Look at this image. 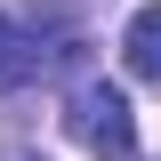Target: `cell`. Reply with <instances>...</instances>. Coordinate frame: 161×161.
<instances>
[{
	"label": "cell",
	"instance_id": "2",
	"mask_svg": "<svg viewBox=\"0 0 161 161\" xmlns=\"http://www.w3.org/2000/svg\"><path fill=\"white\" fill-rule=\"evenodd\" d=\"M48 57H57V48H40V32H24L16 16H0V97L24 89V80H40Z\"/></svg>",
	"mask_w": 161,
	"mask_h": 161
},
{
	"label": "cell",
	"instance_id": "1",
	"mask_svg": "<svg viewBox=\"0 0 161 161\" xmlns=\"http://www.w3.org/2000/svg\"><path fill=\"white\" fill-rule=\"evenodd\" d=\"M64 129H73L80 153H97V161H129L137 153V113H129V97L113 80H80L64 97Z\"/></svg>",
	"mask_w": 161,
	"mask_h": 161
},
{
	"label": "cell",
	"instance_id": "3",
	"mask_svg": "<svg viewBox=\"0 0 161 161\" xmlns=\"http://www.w3.org/2000/svg\"><path fill=\"white\" fill-rule=\"evenodd\" d=\"M121 64H129L137 80H161V0L129 16V32H121Z\"/></svg>",
	"mask_w": 161,
	"mask_h": 161
},
{
	"label": "cell",
	"instance_id": "4",
	"mask_svg": "<svg viewBox=\"0 0 161 161\" xmlns=\"http://www.w3.org/2000/svg\"><path fill=\"white\" fill-rule=\"evenodd\" d=\"M8 161H40V153H8Z\"/></svg>",
	"mask_w": 161,
	"mask_h": 161
}]
</instances>
